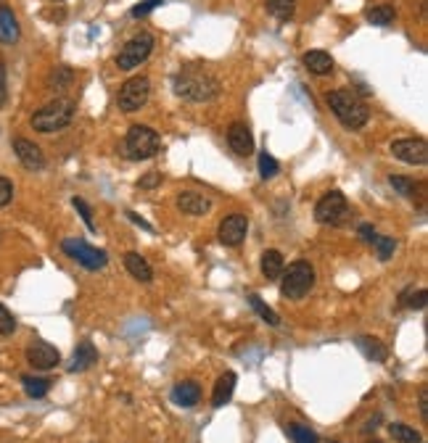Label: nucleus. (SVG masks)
Wrapping results in <instances>:
<instances>
[{"instance_id":"7c9ffc66","label":"nucleus","mask_w":428,"mask_h":443,"mask_svg":"<svg viewBox=\"0 0 428 443\" xmlns=\"http://www.w3.org/2000/svg\"><path fill=\"white\" fill-rule=\"evenodd\" d=\"M394 16H397V11H394L391 6H370V8L365 11V19L375 26L391 24V22H394Z\"/></svg>"},{"instance_id":"c85d7f7f","label":"nucleus","mask_w":428,"mask_h":443,"mask_svg":"<svg viewBox=\"0 0 428 443\" xmlns=\"http://www.w3.org/2000/svg\"><path fill=\"white\" fill-rule=\"evenodd\" d=\"M388 433H391V438L400 443H420L423 441V435L410 428V425H404V422H391L388 425Z\"/></svg>"},{"instance_id":"7ed1b4c3","label":"nucleus","mask_w":428,"mask_h":443,"mask_svg":"<svg viewBox=\"0 0 428 443\" xmlns=\"http://www.w3.org/2000/svg\"><path fill=\"white\" fill-rule=\"evenodd\" d=\"M74 114H77L74 98L58 95L51 103L38 108V111L32 114V119H29V124H32L35 132H45V135H48V132H58V130H64V127H69Z\"/></svg>"},{"instance_id":"f257e3e1","label":"nucleus","mask_w":428,"mask_h":443,"mask_svg":"<svg viewBox=\"0 0 428 443\" xmlns=\"http://www.w3.org/2000/svg\"><path fill=\"white\" fill-rule=\"evenodd\" d=\"M174 95L183 98V101H190V103H209L220 95V82L201 72V69H193V66H186L180 69L172 79Z\"/></svg>"},{"instance_id":"423d86ee","label":"nucleus","mask_w":428,"mask_h":443,"mask_svg":"<svg viewBox=\"0 0 428 443\" xmlns=\"http://www.w3.org/2000/svg\"><path fill=\"white\" fill-rule=\"evenodd\" d=\"M61 251H64L67 256H72L77 264H82L88 272H98V269H104L108 264V256L104 251H98V248H93L90 243L80 240V237H67V240H61Z\"/></svg>"},{"instance_id":"2f4dec72","label":"nucleus","mask_w":428,"mask_h":443,"mask_svg":"<svg viewBox=\"0 0 428 443\" xmlns=\"http://www.w3.org/2000/svg\"><path fill=\"white\" fill-rule=\"evenodd\" d=\"M286 433H288L291 443H320L318 433L312 431V428H307V425H299V422H291L286 428Z\"/></svg>"},{"instance_id":"e433bc0d","label":"nucleus","mask_w":428,"mask_h":443,"mask_svg":"<svg viewBox=\"0 0 428 443\" xmlns=\"http://www.w3.org/2000/svg\"><path fill=\"white\" fill-rule=\"evenodd\" d=\"M161 3H164V0H143V3H138L133 11H130V16H133V19H143V16H148L154 8H159Z\"/></svg>"},{"instance_id":"a878e982","label":"nucleus","mask_w":428,"mask_h":443,"mask_svg":"<svg viewBox=\"0 0 428 443\" xmlns=\"http://www.w3.org/2000/svg\"><path fill=\"white\" fill-rule=\"evenodd\" d=\"M72 82H74V72L69 69V66H58L51 72V77H48V87L54 92H64L72 87Z\"/></svg>"},{"instance_id":"ddd939ff","label":"nucleus","mask_w":428,"mask_h":443,"mask_svg":"<svg viewBox=\"0 0 428 443\" xmlns=\"http://www.w3.org/2000/svg\"><path fill=\"white\" fill-rule=\"evenodd\" d=\"M14 153L24 169L29 172L45 169V153H42V148L35 145L32 140H27V137H14Z\"/></svg>"},{"instance_id":"4be33fe9","label":"nucleus","mask_w":428,"mask_h":443,"mask_svg":"<svg viewBox=\"0 0 428 443\" xmlns=\"http://www.w3.org/2000/svg\"><path fill=\"white\" fill-rule=\"evenodd\" d=\"M304 66H307L312 74H318V77H325V74H331L334 72V58H331V53L325 51H307L304 53Z\"/></svg>"},{"instance_id":"4468645a","label":"nucleus","mask_w":428,"mask_h":443,"mask_svg":"<svg viewBox=\"0 0 428 443\" xmlns=\"http://www.w3.org/2000/svg\"><path fill=\"white\" fill-rule=\"evenodd\" d=\"M228 145H230V151L238 153V156H252V153H254V137H252L249 124L233 122L228 127Z\"/></svg>"},{"instance_id":"6e6552de","label":"nucleus","mask_w":428,"mask_h":443,"mask_svg":"<svg viewBox=\"0 0 428 443\" xmlns=\"http://www.w3.org/2000/svg\"><path fill=\"white\" fill-rule=\"evenodd\" d=\"M151 51H154V37L148 32H140V35H135L133 40L124 42V48L117 56V66L122 72H133L135 66H140L151 56Z\"/></svg>"},{"instance_id":"9d476101","label":"nucleus","mask_w":428,"mask_h":443,"mask_svg":"<svg viewBox=\"0 0 428 443\" xmlns=\"http://www.w3.org/2000/svg\"><path fill=\"white\" fill-rule=\"evenodd\" d=\"M391 153L394 158H400L404 164H413V167H426L428 164V145L423 137H402L391 143Z\"/></svg>"},{"instance_id":"f704fd0d","label":"nucleus","mask_w":428,"mask_h":443,"mask_svg":"<svg viewBox=\"0 0 428 443\" xmlns=\"http://www.w3.org/2000/svg\"><path fill=\"white\" fill-rule=\"evenodd\" d=\"M16 317L3 303H0V338H8V335H14L16 333Z\"/></svg>"},{"instance_id":"2eb2a0df","label":"nucleus","mask_w":428,"mask_h":443,"mask_svg":"<svg viewBox=\"0 0 428 443\" xmlns=\"http://www.w3.org/2000/svg\"><path fill=\"white\" fill-rule=\"evenodd\" d=\"M98 362V349H95L90 340H82L77 343V349L72 353V359H69V372L72 375H77V372H85V369H90V367Z\"/></svg>"},{"instance_id":"c756f323","label":"nucleus","mask_w":428,"mask_h":443,"mask_svg":"<svg viewBox=\"0 0 428 443\" xmlns=\"http://www.w3.org/2000/svg\"><path fill=\"white\" fill-rule=\"evenodd\" d=\"M249 303H252V309H254V314L259 317V319H265V322H268V325H272V327L281 325V317H278V314L270 309L268 303H265V299H262V296H256V293H252V296H249Z\"/></svg>"},{"instance_id":"49530a36","label":"nucleus","mask_w":428,"mask_h":443,"mask_svg":"<svg viewBox=\"0 0 428 443\" xmlns=\"http://www.w3.org/2000/svg\"><path fill=\"white\" fill-rule=\"evenodd\" d=\"M54 3H64V0H54Z\"/></svg>"},{"instance_id":"37998d69","label":"nucleus","mask_w":428,"mask_h":443,"mask_svg":"<svg viewBox=\"0 0 428 443\" xmlns=\"http://www.w3.org/2000/svg\"><path fill=\"white\" fill-rule=\"evenodd\" d=\"M127 219H133L135 224H138V227H143V230H146V233H154V227H151V224H148V222L143 219V217H140V214H135V211H127Z\"/></svg>"},{"instance_id":"6ab92c4d","label":"nucleus","mask_w":428,"mask_h":443,"mask_svg":"<svg viewBox=\"0 0 428 443\" xmlns=\"http://www.w3.org/2000/svg\"><path fill=\"white\" fill-rule=\"evenodd\" d=\"M22 37V26L8 6H0V45H14Z\"/></svg>"},{"instance_id":"a19ab883","label":"nucleus","mask_w":428,"mask_h":443,"mask_svg":"<svg viewBox=\"0 0 428 443\" xmlns=\"http://www.w3.org/2000/svg\"><path fill=\"white\" fill-rule=\"evenodd\" d=\"M375 235H378V233L373 230V224H368V222H365V224H360V237L365 240V243H368V246H373Z\"/></svg>"},{"instance_id":"a211bd4d","label":"nucleus","mask_w":428,"mask_h":443,"mask_svg":"<svg viewBox=\"0 0 428 443\" xmlns=\"http://www.w3.org/2000/svg\"><path fill=\"white\" fill-rule=\"evenodd\" d=\"M354 343H357V349H360L362 356L370 359V362H375V365H384L388 359V349L384 340L373 338V335H357Z\"/></svg>"},{"instance_id":"473e14b6","label":"nucleus","mask_w":428,"mask_h":443,"mask_svg":"<svg viewBox=\"0 0 428 443\" xmlns=\"http://www.w3.org/2000/svg\"><path fill=\"white\" fill-rule=\"evenodd\" d=\"M373 251L381 261H388L394 256V251H397V240H394V237H384V235H375Z\"/></svg>"},{"instance_id":"20e7f679","label":"nucleus","mask_w":428,"mask_h":443,"mask_svg":"<svg viewBox=\"0 0 428 443\" xmlns=\"http://www.w3.org/2000/svg\"><path fill=\"white\" fill-rule=\"evenodd\" d=\"M315 287V267L307 259H296L288 264V269L281 274V296L288 301L304 299L309 290Z\"/></svg>"},{"instance_id":"a18cd8bd","label":"nucleus","mask_w":428,"mask_h":443,"mask_svg":"<svg viewBox=\"0 0 428 443\" xmlns=\"http://www.w3.org/2000/svg\"><path fill=\"white\" fill-rule=\"evenodd\" d=\"M368 443H384V441H368Z\"/></svg>"},{"instance_id":"ea45409f","label":"nucleus","mask_w":428,"mask_h":443,"mask_svg":"<svg viewBox=\"0 0 428 443\" xmlns=\"http://www.w3.org/2000/svg\"><path fill=\"white\" fill-rule=\"evenodd\" d=\"M8 103V79H6V64L0 61V108Z\"/></svg>"},{"instance_id":"79ce46f5","label":"nucleus","mask_w":428,"mask_h":443,"mask_svg":"<svg viewBox=\"0 0 428 443\" xmlns=\"http://www.w3.org/2000/svg\"><path fill=\"white\" fill-rule=\"evenodd\" d=\"M418 409H420V419L428 422V393L426 391L418 393Z\"/></svg>"},{"instance_id":"72a5a7b5","label":"nucleus","mask_w":428,"mask_h":443,"mask_svg":"<svg viewBox=\"0 0 428 443\" xmlns=\"http://www.w3.org/2000/svg\"><path fill=\"white\" fill-rule=\"evenodd\" d=\"M72 206H74V211L80 214L82 217V222H85V227L90 230V233H95V222H93V209L85 203V198H80V196H74L72 198Z\"/></svg>"},{"instance_id":"412c9836","label":"nucleus","mask_w":428,"mask_h":443,"mask_svg":"<svg viewBox=\"0 0 428 443\" xmlns=\"http://www.w3.org/2000/svg\"><path fill=\"white\" fill-rule=\"evenodd\" d=\"M124 269H127L130 277H135L138 283H151V280H154V269H151V264H148L140 253H135V251L124 253Z\"/></svg>"},{"instance_id":"0eeeda50","label":"nucleus","mask_w":428,"mask_h":443,"mask_svg":"<svg viewBox=\"0 0 428 443\" xmlns=\"http://www.w3.org/2000/svg\"><path fill=\"white\" fill-rule=\"evenodd\" d=\"M148 98H151V82H148V77H133L127 79L120 87V92H117V106L124 114H133V111H140L148 103Z\"/></svg>"},{"instance_id":"aec40b11","label":"nucleus","mask_w":428,"mask_h":443,"mask_svg":"<svg viewBox=\"0 0 428 443\" xmlns=\"http://www.w3.org/2000/svg\"><path fill=\"white\" fill-rule=\"evenodd\" d=\"M236 383H238L236 372H225V375H220V380H217V385H214V391H212V406L214 409L230 404V399H233V393H236Z\"/></svg>"},{"instance_id":"9b49d317","label":"nucleus","mask_w":428,"mask_h":443,"mask_svg":"<svg viewBox=\"0 0 428 443\" xmlns=\"http://www.w3.org/2000/svg\"><path fill=\"white\" fill-rule=\"evenodd\" d=\"M246 235H249V219L243 214H228L225 219L220 222V227H217L220 243L230 248L241 246L243 240H246Z\"/></svg>"},{"instance_id":"f3484780","label":"nucleus","mask_w":428,"mask_h":443,"mask_svg":"<svg viewBox=\"0 0 428 443\" xmlns=\"http://www.w3.org/2000/svg\"><path fill=\"white\" fill-rule=\"evenodd\" d=\"M170 399H172V404L190 409V406H196L201 401V385L196 380H183L170 391Z\"/></svg>"},{"instance_id":"f03ea898","label":"nucleus","mask_w":428,"mask_h":443,"mask_svg":"<svg viewBox=\"0 0 428 443\" xmlns=\"http://www.w3.org/2000/svg\"><path fill=\"white\" fill-rule=\"evenodd\" d=\"M325 103L334 111L341 127L347 130H362L370 119V108L354 90H331L325 92Z\"/></svg>"},{"instance_id":"de8ad7c7","label":"nucleus","mask_w":428,"mask_h":443,"mask_svg":"<svg viewBox=\"0 0 428 443\" xmlns=\"http://www.w3.org/2000/svg\"><path fill=\"white\" fill-rule=\"evenodd\" d=\"M331 443H338V441H331Z\"/></svg>"},{"instance_id":"cd10ccee","label":"nucleus","mask_w":428,"mask_h":443,"mask_svg":"<svg viewBox=\"0 0 428 443\" xmlns=\"http://www.w3.org/2000/svg\"><path fill=\"white\" fill-rule=\"evenodd\" d=\"M265 6H268L270 16H275L278 22H288V19H294L296 0H265Z\"/></svg>"},{"instance_id":"4c0bfd02","label":"nucleus","mask_w":428,"mask_h":443,"mask_svg":"<svg viewBox=\"0 0 428 443\" xmlns=\"http://www.w3.org/2000/svg\"><path fill=\"white\" fill-rule=\"evenodd\" d=\"M11 198H14V183H11L8 177H3V174H0V209H3V206H8V203H11Z\"/></svg>"},{"instance_id":"f8f14e48","label":"nucleus","mask_w":428,"mask_h":443,"mask_svg":"<svg viewBox=\"0 0 428 443\" xmlns=\"http://www.w3.org/2000/svg\"><path fill=\"white\" fill-rule=\"evenodd\" d=\"M27 362L35 369H54L61 362V353H58V349H56L54 343L38 338L27 346Z\"/></svg>"},{"instance_id":"bb28decb","label":"nucleus","mask_w":428,"mask_h":443,"mask_svg":"<svg viewBox=\"0 0 428 443\" xmlns=\"http://www.w3.org/2000/svg\"><path fill=\"white\" fill-rule=\"evenodd\" d=\"M388 185H391L397 193H402V196H407V198H415V193H423V185L415 183L413 177H404V174H391V177H388Z\"/></svg>"},{"instance_id":"1a4fd4ad","label":"nucleus","mask_w":428,"mask_h":443,"mask_svg":"<svg viewBox=\"0 0 428 443\" xmlns=\"http://www.w3.org/2000/svg\"><path fill=\"white\" fill-rule=\"evenodd\" d=\"M315 219L320 224H344V219H349V203L347 196L341 190H331L318 201L315 206Z\"/></svg>"},{"instance_id":"dca6fc26","label":"nucleus","mask_w":428,"mask_h":443,"mask_svg":"<svg viewBox=\"0 0 428 443\" xmlns=\"http://www.w3.org/2000/svg\"><path fill=\"white\" fill-rule=\"evenodd\" d=\"M177 209L183 214H190V217H204L212 211V201L201 193H193V190H186L177 196Z\"/></svg>"},{"instance_id":"c03bdc74","label":"nucleus","mask_w":428,"mask_h":443,"mask_svg":"<svg viewBox=\"0 0 428 443\" xmlns=\"http://www.w3.org/2000/svg\"><path fill=\"white\" fill-rule=\"evenodd\" d=\"M378 425H381V412H378V415H375V417H370V419H368V425H365V428H362V433H370V428H378Z\"/></svg>"},{"instance_id":"39448f33","label":"nucleus","mask_w":428,"mask_h":443,"mask_svg":"<svg viewBox=\"0 0 428 443\" xmlns=\"http://www.w3.org/2000/svg\"><path fill=\"white\" fill-rule=\"evenodd\" d=\"M124 151L133 161L156 156L159 151V132L146 127V124H133L124 135Z\"/></svg>"},{"instance_id":"b1692460","label":"nucleus","mask_w":428,"mask_h":443,"mask_svg":"<svg viewBox=\"0 0 428 443\" xmlns=\"http://www.w3.org/2000/svg\"><path fill=\"white\" fill-rule=\"evenodd\" d=\"M428 303V290L426 287H404L400 293V306L402 309H415V312H423Z\"/></svg>"},{"instance_id":"393cba45","label":"nucleus","mask_w":428,"mask_h":443,"mask_svg":"<svg viewBox=\"0 0 428 443\" xmlns=\"http://www.w3.org/2000/svg\"><path fill=\"white\" fill-rule=\"evenodd\" d=\"M22 385H24V393L29 399H45L48 391L54 388V380L51 378H35V375H24L22 378Z\"/></svg>"},{"instance_id":"58836bf2","label":"nucleus","mask_w":428,"mask_h":443,"mask_svg":"<svg viewBox=\"0 0 428 443\" xmlns=\"http://www.w3.org/2000/svg\"><path fill=\"white\" fill-rule=\"evenodd\" d=\"M159 185H161L159 172H148V174H143V177L138 180V187H143V190H154V187H159Z\"/></svg>"},{"instance_id":"5701e85b","label":"nucleus","mask_w":428,"mask_h":443,"mask_svg":"<svg viewBox=\"0 0 428 443\" xmlns=\"http://www.w3.org/2000/svg\"><path fill=\"white\" fill-rule=\"evenodd\" d=\"M283 269H286L283 253L275 251V248H268V251L262 253V274H265L268 280H281Z\"/></svg>"},{"instance_id":"c9c22d12","label":"nucleus","mask_w":428,"mask_h":443,"mask_svg":"<svg viewBox=\"0 0 428 443\" xmlns=\"http://www.w3.org/2000/svg\"><path fill=\"white\" fill-rule=\"evenodd\" d=\"M278 169H281V167H278V161L270 156L268 151H262V153H259V174H262V180L275 177V174H278Z\"/></svg>"}]
</instances>
